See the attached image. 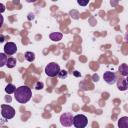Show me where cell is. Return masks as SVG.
<instances>
[{"label":"cell","mask_w":128,"mask_h":128,"mask_svg":"<svg viewBox=\"0 0 128 128\" xmlns=\"http://www.w3.org/2000/svg\"><path fill=\"white\" fill-rule=\"evenodd\" d=\"M67 76H68V72H67L66 70H61V71H60V73L58 74V77H59V78H61V79L66 78Z\"/></svg>","instance_id":"cell-16"},{"label":"cell","mask_w":128,"mask_h":128,"mask_svg":"<svg viewBox=\"0 0 128 128\" xmlns=\"http://www.w3.org/2000/svg\"><path fill=\"white\" fill-rule=\"evenodd\" d=\"M73 119H74V116L72 115V113L66 112V113H64V114L61 115V117H60V123L64 127H70L73 124Z\"/></svg>","instance_id":"cell-5"},{"label":"cell","mask_w":128,"mask_h":128,"mask_svg":"<svg viewBox=\"0 0 128 128\" xmlns=\"http://www.w3.org/2000/svg\"><path fill=\"white\" fill-rule=\"evenodd\" d=\"M73 74H74V76H76V77H80V76H81V73L78 72V71H74Z\"/></svg>","instance_id":"cell-19"},{"label":"cell","mask_w":128,"mask_h":128,"mask_svg":"<svg viewBox=\"0 0 128 128\" xmlns=\"http://www.w3.org/2000/svg\"><path fill=\"white\" fill-rule=\"evenodd\" d=\"M16 89H17V88H16L13 84H8V85L6 86V88H5V91H6L7 94H12V93H15Z\"/></svg>","instance_id":"cell-15"},{"label":"cell","mask_w":128,"mask_h":128,"mask_svg":"<svg viewBox=\"0 0 128 128\" xmlns=\"http://www.w3.org/2000/svg\"><path fill=\"white\" fill-rule=\"evenodd\" d=\"M118 128H128V117H121L118 120Z\"/></svg>","instance_id":"cell-11"},{"label":"cell","mask_w":128,"mask_h":128,"mask_svg":"<svg viewBox=\"0 0 128 128\" xmlns=\"http://www.w3.org/2000/svg\"><path fill=\"white\" fill-rule=\"evenodd\" d=\"M103 79L104 81L109 84V85H113L114 83L117 82V78H116V74L114 72H111V71H106L104 72L103 74Z\"/></svg>","instance_id":"cell-6"},{"label":"cell","mask_w":128,"mask_h":128,"mask_svg":"<svg viewBox=\"0 0 128 128\" xmlns=\"http://www.w3.org/2000/svg\"><path fill=\"white\" fill-rule=\"evenodd\" d=\"M88 124V119L85 115L83 114H77L76 116H74L73 119V125L76 128H85Z\"/></svg>","instance_id":"cell-4"},{"label":"cell","mask_w":128,"mask_h":128,"mask_svg":"<svg viewBox=\"0 0 128 128\" xmlns=\"http://www.w3.org/2000/svg\"><path fill=\"white\" fill-rule=\"evenodd\" d=\"M93 79H94V81H98V76L97 75H94L93 76Z\"/></svg>","instance_id":"cell-22"},{"label":"cell","mask_w":128,"mask_h":128,"mask_svg":"<svg viewBox=\"0 0 128 128\" xmlns=\"http://www.w3.org/2000/svg\"><path fill=\"white\" fill-rule=\"evenodd\" d=\"M43 87H44V84L42 82H37L36 85H35V89L36 90H41Z\"/></svg>","instance_id":"cell-17"},{"label":"cell","mask_w":128,"mask_h":128,"mask_svg":"<svg viewBox=\"0 0 128 128\" xmlns=\"http://www.w3.org/2000/svg\"><path fill=\"white\" fill-rule=\"evenodd\" d=\"M77 3H78L79 5H81V6H86V5L89 3V1H88V0H86V1H81V0H78V1H77Z\"/></svg>","instance_id":"cell-18"},{"label":"cell","mask_w":128,"mask_h":128,"mask_svg":"<svg viewBox=\"0 0 128 128\" xmlns=\"http://www.w3.org/2000/svg\"><path fill=\"white\" fill-rule=\"evenodd\" d=\"M118 70H119V73H120L123 77H126V76L128 75V65H127V64H125V63L121 64V65L119 66Z\"/></svg>","instance_id":"cell-10"},{"label":"cell","mask_w":128,"mask_h":128,"mask_svg":"<svg viewBox=\"0 0 128 128\" xmlns=\"http://www.w3.org/2000/svg\"><path fill=\"white\" fill-rule=\"evenodd\" d=\"M117 87L120 91H125L127 90L128 88V84H127V81L125 78L123 77H120L119 79H117Z\"/></svg>","instance_id":"cell-8"},{"label":"cell","mask_w":128,"mask_h":128,"mask_svg":"<svg viewBox=\"0 0 128 128\" xmlns=\"http://www.w3.org/2000/svg\"><path fill=\"white\" fill-rule=\"evenodd\" d=\"M32 97V91L28 86H20L16 89L14 93V98L16 99L17 102L21 104L27 103Z\"/></svg>","instance_id":"cell-1"},{"label":"cell","mask_w":128,"mask_h":128,"mask_svg":"<svg viewBox=\"0 0 128 128\" xmlns=\"http://www.w3.org/2000/svg\"><path fill=\"white\" fill-rule=\"evenodd\" d=\"M7 60H8V58H7L6 54L5 53H0V67H3L4 65H6Z\"/></svg>","instance_id":"cell-14"},{"label":"cell","mask_w":128,"mask_h":128,"mask_svg":"<svg viewBox=\"0 0 128 128\" xmlns=\"http://www.w3.org/2000/svg\"><path fill=\"white\" fill-rule=\"evenodd\" d=\"M16 63H17V60H16L15 58H13V57H10V58H8V60H7L6 66H7L8 68H13V67L16 66Z\"/></svg>","instance_id":"cell-12"},{"label":"cell","mask_w":128,"mask_h":128,"mask_svg":"<svg viewBox=\"0 0 128 128\" xmlns=\"http://www.w3.org/2000/svg\"><path fill=\"white\" fill-rule=\"evenodd\" d=\"M0 7H1V13H2V12L4 11V9H5V8H4V5L1 3V4H0Z\"/></svg>","instance_id":"cell-20"},{"label":"cell","mask_w":128,"mask_h":128,"mask_svg":"<svg viewBox=\"0 0 128 128\" xmlns=\"http://www.w3.org/2000/svg\"><path fill=\"white\" fill-rule=\"evenodd\" d=\"M60 66L55 63V62H51L49 63L46 67H45V73L47 76L49 77H55V76H58V74L60 73Z\"/></svg>","instance_id":"cell-2"},{"label":"cell","mask_w":128,"mask_h":128,"mask_svg":"<svg viewBox=\"0 0 128 128\" xmlns=\"http://www.w3.org/2000/svg\"><path fill=\"white\" fill-rule=\"evenodd\" d=\"M17 45L15 44V43H13V42H8V43H6L5 44V46H4V53L6 54V55H9V56H11V55H14L16 52H17Z\"/></svg>","instance_id":"cell-7"},{"label":"cell","mask_w":128,"mask_h":128,"mask_svg":"<svg viewBox=\"0 0 128 128\" xmlns=\"http://www.w3.org/2000/svg\"><path fill=\"white\" fill-rule=\"evenodd\" d=\"M126 81H127V84H128V75L126 76Z\"/></svg>","instance_id":"cell-24"},{"label":"cell","mask_w":128,"mask_h":128,"mask_svg":"<svg viewBox=\"0 0 128 128\" xmlns=\"http://www.w3.org/2000/svg\"><path fill=\"white\" fill-rule=\"evenodd\" d=\"M1 115L6 120L12 119L15 116V109L12 106H10V105L2 104L1 105Z\"/></svg>","instance_id":"cell-3"},{"label":"cell","mask_w":128,"mask_h":128,"mask_svg":"<svg viewBox=\"0 0 128 128\" xmlns=\"http://www.w3.org/2000/svg\"><path fill=\"white\" fill-rule=\"evenodd\" d=\"M125 41H126V42L128 43V32H127V33L125 34Z\"/></svg>","instance_id":"cell-21"},{"label":"cell","mask_w":128,"mask_h":128,"mask_svg":"<svg viewBox=\"0 0 128 128\" xmlns=\"http://www.w3.org/2000/svg\"><path fill=\"white\" fill-rule=\"evenodd\" d=\"M25 59L28 61V62H33L35 60V54L32 53V52H26L25 55H24Z\"/></svg>","instance_id":"cell-13"},{"label":"cell","mask_w":128,"mask_h":128,"mask_svg":"<svg viewBox=\"0 0 128 128\" xmlns=\"http://www.w3.org/2000/svg\"><path fill=\"white\" fill-rule=\"evenodd\" d=\"M4 41V37H3V35H1V38H0V42H3Z\"/></svg>","instance_id":"cell-23"},{"label":"cell","mask_w":128,"mask_h":128,"mask_svg":"<svg viewBox=\"0 0 128 128\" xmlns=\"http://www.w3.org/2000/svg\"><path fill=\"white\" fill-rule=\"evenodd\" d=\"M62 37H63V34L60 33V32H53V33H51V34L49 35L50 40H52V41H54V42L60 41V40L62 39Z\"/></svg>","instance_id":"cell-9"}]
</instances>
